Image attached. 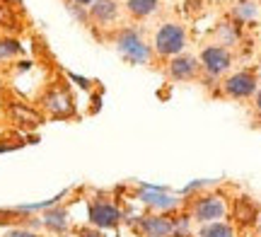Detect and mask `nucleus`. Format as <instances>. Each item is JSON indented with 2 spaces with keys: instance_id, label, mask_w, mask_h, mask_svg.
Wrapping results in <instances>:
<instances>
[{
  "instance_id": "obj_1",
  "label": "nucleus",
  "mask_w": 261,
  "mask_h": 237,
  "mask_svg": "<svg viewBox=\"0 0 261 237\" xmlns=\"http://www.w3.org/2000/svg\"><path fill=\"white\" fill-rule=\"evenodd\" d=\"M114 44L121 58L130 66H145L152 58V46H148L138 27H121L114 34Z\"/></svg>"
},
{
  "instance_id": "obj_2",
  "label": "nucleus",
  "mask_w": 261,
  "mask_h": 237,
  "mask_svg": "<svg viewBox=\"0 0 261 237\" xmlns=\"http://www.w3.org/2000/svg\"><path fill=\"white\" fill-rule=\"evenodd\" d=\"M189 216L194 223L205 225V223H215V220H223L227 216V201L225 196H220L218 191H203L194 196L191 206H189Z\"/></svg>"
},
{
  "instance_id": "obj_3",
  "label": "nucleus",
  "mask_w": 261,
  "mask_h": 237,
  "mask_svg": "<svg viewBox=\"0 0 261 237\" xmlns=\"http://www.w3.org/2000/svg\"><path fill=\"white\" fill-rule=\"evenodd\" d=\"M136 199L148 208V213H162V216L177 213L184 203V201H179V196L169 194L165 187H152V184H140L136 191Z\"/></svg>"
},
{
  "instance_id": "obj_4",
  "label": "nucleus",
  "mask_w": 261,
  "mask_h": 237,
  "mask_svg": "<svg viewBox=\"0 0 261 237\" xmlns=\"http://www.w3.org/2000/svg\"><path fill=\"white\" fill-rule=\"evenodd\" d=\"M187 29L177 24V22H165V24H160L158 34H155V54L162 58H174L179 54H184V48H187Z\"/></svg>"
},
{
  "instance_id": "obj_5",
  "label": "nucleus",
  "mask_w": 261,
  "mask_h": 237,
  "mask_svg": "<svg viewBox=\"0 0 261 237\" xmlns=\"http://www.w3.org/2000/svg\"><path fill=\"white\" fill-rule=\"evenodd\" d=\"M87 220L97 230H116L123 223V210L109 199H94L87 203Z\"/></svg>"
},
{
  "instance_id": "obj_6",
  "label": "nucleus",
  "mask_w": 261,
  "mask_h": 237,
  "mask_svg": "<svg viewBox=\"0 0 261 237\" xmlns=\"http://www.w3.org/2000/svg\"><path fill=\"white\" fill-rule=\"evenodd\" d=\"M220 90H223V95L230 97V99H249V97H254L256 90H259L256 70H237L232 75H227L223 83H220Z\"/></svg>"
},
{
  "instance_id": "obj_7",
  "label": "nucleus",
  "mask_w": 261,
  "mask_h": 237,
  "mask_svg": "<svg viewBox=\"0 0 261 237\" xmlns=\"http://www.w3.org/2000/svg\"><path fill=\"white\" fill-rule=\"evenodd\" d=\"M41 107L51 119H70V116H75V102L68 87L51 85L41 97Z\"/></svg>"
},
{
  "instance_id": "obj_8",
  "label": "nucleus",
  "mask_w": 261,
  "mask_h": 237,
  "mask_svg": "<svg viewBox=\"0 0 261 237\" xmlns=\"http://www.w3.org/2000/svg\"><path fill=\"white\" fill-rule=\"evenodd\" d=\"M198 63H201V70L208 77L220 80L230 70V66H232V54H230V48L211 44V46H203L201 56H198Z\"/></svg>"
},
{
  "instance_id": "obj_9",
  "label": "nucleus",
  "mask_w": 261,
  "mask_h": 237,
  "mask_svg": "<svg viewBox=\"0 0 261 237\" xmlns=\"http://www.w3.org/2000/svg\"><path fill=\"white\" fill-rule=\"evenodd\" d=\"M133 230L140 237H172V216L145 213L133 220Z\"/></svg>"
},
{
  "instance_id": "obj_10",
  "label": "nucleus",
  "mask_w": 261,
  "mask_h": 237,
  "mask_svg": "<svg viewBox=\"0 0 261 237\" xmlns=\"http://www.w3.org/2000/svg\"><path fill=\"white\" fill-rule=\"evenodd\" d=\"M167 73L174 83H191V80H196L198 73H201V63H198V58L191 56V54H179V56H174L169 61Z\"/></svg>"
},
{
  "instance_id": "obj_11",
  "label": "nucleus",
  "mask_w": 261,
  "mask_h": 237,
  "mask_svg": "<svg viewBox=\"0 0 261 237\" xmlns=\"http://www.w3.org/2000/svg\"><path fill=\"white\" fill-rule=\"evenodd\" d=\"M259 216H261V208L252 196H237L232 201V218L240 228H254Z\"/></svg>"
},
{
  "instance_id": "obj_12",
  "label": "nucleus",
  "mask_w": 261,
  "mask_h": 237,
  "mask_svg": "<svg viewBox=\"0 0 261 237\" xmlns=\"http://www.w3.org/2000/svg\"><path fill=\"white\" fill-rule=\"evenodd\" d=\"M8 116L12 119V123L24 126V128H39L44 123V114L39 109H34L32 104H24V102H10Z\"/></svg>"
},
{
  "instance_id": "obj_13",
  "label": "nucleus",
  "mask_w": 261,
  "mask_h": 237,
  "mask_svg": "<svg viewBox=\"0 0 261 237\" xmlns=\"http://www.w3.org/2000/svg\"><path fill=\"white\" fill-rule=\"evenodd\" d=\"M87 12H90V19H92L94 24L109 27V24H114V22L119 19L121 8H119L116 0H94L92 5L87 8Z\"/></svg>"
},
{
  "instance_id": "obj_14",
  "label": "nucleus",
  "mask_w": 261,
  "mask_h": 237,
  "mask_svg": "<svg viewBox=\"0 0 261 237\" xmlns=\"http://www.w3.org/2000/svg\"><path fill=\"white\" fill-rule=\"evenodd\" d=\"M41 225L44 230H48L51 235H65L70 230V220H68V210L63 206H51L41 213Z\"/></svg>"
},
{
  "instance_id": "obj_15",
  "label": "nucleus",
  "mask_w": 261,
  "mask_h": 237,
  "mask_svg": "<svg viewBox=\"0 0 261 237\" xmlns=\"http://www.w3.org/2000/svg\"><path fill=\"white\" fill-rule=\"evenodd\" d=\"M215 39H218V46L232 48L237 44H242V24H237L234 19H225L215 27Z\"/></svg>"
},
{
  "instance_id": "obj_16",
  "label": "nucleus",
  "mask_w": 261,
  "mask_h": 237,
  "mask_svg": "<svg viewBox=\"0 0 261 237\" xmlns=\"http://www.w3.org/2000/svg\"><path fill=\"white\" fill-rule=\"evenodd\" d=\"M160 8V0H126V10L133 19H148Z\"/></svg>"
},
{
  "instance_id": "obj_17",
  "label": "nucleus",
  "mask_w": 261,
  "mask_h": 237,
  "mask_svg": "<svg viewBox=\"0 0 261 237\" xmlns=\"http://www.w3.org/2000/svg\"><path fill=\"white\" fill-rule=\"evenodd\" d=\"M196 237H237V232H234L232 223H227V220H215V223L198 225Z\"/></svg>"
},
{
  "instance_id": "obj_18",
  "label": "nucleus",
  "mask_w": 261,
  "mask_h": 237,
  "mask_svg": "<svg viewBox=\"0 0 261 237\" xmlns=\"http://www.w3.org/2000/svg\"><path fill=\"white\" fill-rule=\"evenodd\" d=\"M259 15V5L254 0H237L232 5V19L237 24H249Z\"/></svg>"
},
{
  "instance_id": "obj_19",
  "label": "nucleus",
  "mask_w": 261,
  "mask_h": 237,
  "mask_svg": "<svg viewBox=\"0 0 261 237\" xmlns=\"http://www.w3.org/2000/svg\"><path fill=\"white\" fill-rule=\"evenodd\" d=\"M191 223L189 213H172V237H191Z\"/></svg>"
},
{
  "instance_id": "obj_20",
  "label": "nucleus",
  "mask_w": 261,
  "mask_h": 237,
  "mask_svg": "<svg viewBox=\"0 0 261 237\" xmlns=\"http://www.w3.org/2000/svg\"><path fill=\"white\" fill-rule=\"evenodd\" d=\"M22 54H24V48H22V44H19L17 39H12V37L0 39V61H10V58L22 56Z\"/></svg>"
},
{
  "instance_id": "obj_21",
  "label": "nucleus",
  "mask_w": 261,
  "mask_h": 237,
  "mask_svg": "<svg viewBox=\"0 0 261 237\" xmlns=\"http://www.w3.org/2000/svg\"><path fill=\"white\" fill-rule=\"evenodd\" d=\"M0 27H3V29H10V32L19 29L17 15L12 12V8H10V5H3V3H0Z\"/></svg>"
},
{
  "instance_id": "obj_22",
  "label": "nucleus",
  "mask_w": 261,
  "mask_h": 237,
  "mask_svg": "<svg viewBox=\"0 0 261 237\" xmlns=\"http://www.w3.org/2000/svg\"><path fill=\"white\" fill-rule=\"evenodd\" d=\"M208 187H213V181H208V179H196V181H191L189 187H184V196L187 199H194V196H198V194H203Z\"/></svg>"
},
{
  "instance_id": "obj_23",
  "label": "nucleus",
  "mask_w": 261,
  "mask_h": 237,
  "mask_svg": "<svg viewBox=\"0 0 261 237\" xmlns=\"http://www.w3.org/2000/svg\"><path fill=\"white\" fill-rule=\"evenodd\" d=\"M5 237H41V235L37 230H29V228H8Z\"/></svg>"
},
{
  "instance_id": "obj_24",
  "label": "nucleus",
  "mask_w": 261,
  "mask_h": 237,
  "mask_svg": "<svg viewBox=\"0 0 261 237\" xmlns=\"http://www.w3.org/2000/svg\"><path fill=\"white\" fill-rule=\"evenodd\" d=\"M205 8V0H184V12L187 15H198Z\"/></svg>"
},
{
  "instance_id": "obj_25",
  "label": "nucleus",
  "mask_w": 261,
  "mask_h": 237,
  "mask_svg": "<svg viewBox=\"0 0 261 237\" xmlns=\"http://www.w3.org/2000/svg\"><path fill=\"white\" fill-rule=\"evenodd\" d=\"M68 77H70L73 83H77V85L83 87V90H92V83H90L87 77H80V75H75V73H68Z\"/></svg>"
},
{
  "instance_id": "obj_26",
  "label": "nucleus",
  "mask_w": 261,
  "mask_h": 237,
  "mask_svg": "<svg viewBox=\"0 0 261 237\" xmlns=\"http://www.w3.org/2000/svg\"><path fill=\"white\" fill-rule=\"evenodd\" d=\"M77 237H102V230H97V228H80Z\"/></svg>"
},
{
  "instance_id": "obj_27",
  "label": "nucleus",
  "mask_w": 261,
  "mask_h": 237,
  "mask_svg": "<svg viewBox=\"0 0 261 237\" xmlns=\"http://www.w3.org/2000/svg\"><path fill=\"white\" fill-rule=\"evenodd\" d=\"M24 143H5V141H0V155L3 152H10V150H17V148H22Z\"/></svg>"
},
{
  "instance_id": "obj_28",
  "label": "nucleus",
  "mask_w": 261,
  "mask_h": 237,
  "mask_svg": "<svg viewBox=\"0 0 261 237\" xmlns=\"http://www.w3.org/2000/svg\"><path fill=\"white\" fill-rule=\"evenodd\" d=\"M99 107H102V95H94L92 97V109H90V114H97V112H99Z\"/></svg>"
},
{
  "instance_id": "obj_29",
  "label": "nucleus",
  "mask_w": 261,
  "mask_h": 237,
  "mask_svg": "<svg viewBox=\"0 0 261 237\" xmlns=\"http://www.w3.org/2000/svg\"><path fill=\"white\" fill-rule=\"evenodd\" d=\"M254 107H256V114H261V87L256 90V95H254Z\"/></svg>"
},
{
  "instance_id": "obj_30",
  "label": "nucleus",
  "mask_w": 261,
  "mask_h": 237,
  "mask_svg": "<svg viewBox=\"0 0 261 237\" xmlns=\"http://www.w3.org/2000/svg\"><path fill=\"white\" fill-rule=\"evenodd\" d=\"M73 3H75V5H83V8H85V5H92L94 0H73Z\"/></svg>"
},
{
  "instance_id": "obj_31",
  "label": "nucleus",
  "mask_w": 261,
  "mask_h": 237,
  "mask_svg": "<svg viewBox=\"0 0 261 237\" xmlns=\"http://www.w3.org/2000/svg\"><path fill=\"white\" fill-rule=\"evenodd\" d=\"M256 232H259V237H261V216H259V220H256Z\"/></svg>"
},
{
  "instance_id": "obj_32",
  "label": "nucleus",
  "mask_w": 261,
  "mask_h": 237,
  "mask_svg": "<svg viewBox=\"0 0 261 237\" xmlns=\"http://www.w3.org/2000/svg\"><path fill=\"white\" fill-rule=\"evenodd\" d=\"M256 77H259V85H261V66H259V70H256Z\"/></svg>"
},
{
  "instance_id": "obj_33",
  "label": "nucleus",
  "mask_w": 261,
  "mask_h": 237,
  "mask_svg": "<svg viewBox=\"0 0 261 237\" xmlns=\"http://www.w3.org/2000/svg\"><path fill=\"white\" fill-rule=\"evenodd\" d=\"M256 123H259V126H261V114H256Z\"/></svg>"
},
{
  "instance_id": "obj_34",
  "label": "nucleus",
  "mask_w": 261,
  "mask_h": 237,
  "mask_svg": "<svg viewBox=\"0 0 261 237\" xmlns=\"http://www.w3.org/2000/svg\"><path fill=\"white\" fill-rule=\"evenodd\" d=\"M259 5H261V0H259Z\"/></svg>"
}]
</instances>
